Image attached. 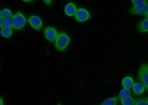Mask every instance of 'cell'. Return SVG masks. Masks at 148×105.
Segmentation results:
<instances>
[{
    "mask_svg": "<svg viewBox=\"0 0 148 105\" xmlns=\"http://www.w3.org/2000/svg\"><path fill=\"white\" fill-rule=\"evenodd\" d=\"M70 41L69 37L64 32H61L58 35L56 40L55 45L56 48L60 51L65 50Z\"/></svg>",
    "mask_w": 148,
    "mask_h": 105,
    "instance_id": "obj_1",
    "label": "cell"
},
{
    "mask_svg": "<svg viewBox=\"0 0 148 105\" xmlns=\"http://www.w3.org/2000/svg\"><path fill=\"white\" fill-rule=\"evenodd\" d=\"M12 28L16 30L23 29L25 24V18L20 12H17L12 17Z\"/></svg>",
    "mask_w": 148,
    "mask_h": 105,
    "instance_id": "obj_2",
    "label": "cell"
},
{
    "mask_svg": "<svg viewBox=\"0 0 148 105\" xmlns=\"http://www.w3.org/2000/svg\"><path fill=\"white\" fill-rule=\"evenodd\" d=\"M44 33L46 39L51 43L55 41L59 35L56 29L50 26L44 28Z\"/></svg>",
    "mask_w": 148,
    "mask_h": 105,
    "instance_id": "obj_3",
    "label": "cell"
},
{
    "mask_svg": "<svg viewBox=\"0 0 148 105\" xmlns=\"http://www.w3.org/2000/svg\"><path fill=\"white\" fill-rule=\"evenodd\" d=\"M139 81L145 86L148 91V72L142 67H140L137 73Z\"/></svg>",
    "mask_w": 148,
    "mask_h": 105,
    "instance_id": "obj_4",
    "label": "cell"
},
{
    "mask_svg": "<svg viewBox=\"0 0 148 105\" xmlns=\"http://www.w3.org/2000/svg\"><path fill=\"white\" fill-rule=\"evenodd\" d=\"M90 14L88 10L80 8L76 10L75 14V19L78 22H84L89 19Z\"/></svg>",
    "mask_w": 148,
    "mask_h": 105,
    "instance_id": "obj_5",
    "label": "cell"
},
{
    "mask_svg": "<svg viewBox=\"0 0 148 105\" xmlns=\"http://www.w3.org/2000/svg\"><path fill=\"white\" fill-rule=\"evenodd\" d=\"M148 11V2L137 6H134L129 10L131 14H144L145 15Z\"/></svg>",
    "mask_w": 148,
    "mask_h": 105,
    "instance_id": "obj_6",
    "label": "cell"
},
{
    "mask_svg": "<svg viewBox=\"0 0 148 105\" xmlns=\"http://www.w3.org/2000/svg\"><path fill=\"white\" fill-rule=\"evenodd\" d=\"M28 22L35 29L40 30L42 28V21L39 17L35 15L32 16L29 18Z\"/></svg>",
    "mask_w": 148,
    "mask_h": 105,
    "instance_id": "obj_7",
    "label": "cell"
},
{
    "mask_svg": "<svg viewBox=\"0 0 148 105\" xmlns=\"http://www.w3.org/2000/svg\"><path fill=\"white\" fill-rule=\"evenodd\" d=\"M76 10V6L72 3H69L65 6V12L68 16H72L75 15Z\"/></svg>",
    "mask_w": 148,
    "mask_h": 105,
    "instance_id": "obj_8",
    "label": "cell"
},
{
    "mask_svg": "<svg viewBox=\"0 0 148 105\" xmlns=\"http://www.w3.org/2000/svg\"><path fill=\"white\" fill-rule=\"evenodd\" d=\"M132 88L133 92L137 95H140L143 94L146 89L145 86L140 83H134Z\"/></svg>",
    "mask_w": 148,
    "mask_h": 105,
    "instance_id": "obj_9",
    "label": "cell"
},
{
    "mask_svg": "<svg viewBox=\"0 0 148 105\" xmlns=\"http://www.w3.org/2000/svg\"><path fill=\"white\" fill-rule=\"evenodd\" d=\"M137 29L140 33L148 32V19H144L138 24Z\"/></svg>",
    "mask_w": 148,
    "mask_h": 105,
    "instance_id": "obj_10",
    "label": "cell"
},
{
    "mask_svg": "<svg viewBox=\"0 0 148 105\" xmlns=\"http://www.w3.org/2000/svg\"><path fill=\"white\" fill-rule=\"evenodd\" d=\"M134 84L133 79L129 77H124L121 82L122 86L125 89L131 88Z\"/></svg>",
    "mask_w": 148,
    "mask_h": 105,
    "instance_id": "obj_11",
    "label": "cell"
},
{
    "mask_svg": "<svg viewBox=\"0 0 148 105\" xmlns=\"http://www.w3.org/2000/svg\"><path fill=\"white\" fill-rule=\"evenodd\" d=\"M119 97H113V98H108L106 100L100 105H116L119 100Z\"/></svg>",
    "mask_w": 148,
    "mask_h": 105,
    "instance_id": "obj_12",
    "label": "cell"
},
{
    "mask_svg": "<svg viewBox=\"0 0 148 105\" xmlns=\"http://www.w3.org/2000/svg\"><path fill=\"white\" fill-rule=\"evenodd\" d=\"M1 33L3 37L8 38L11 36L12 31L10 28L4 27L1 29Z\"/></svg>",
    "mask_w": 148,
    "mask_h": 105,
    "instance_id": "obj_13",
    "label": "cell"
},
{
    "mask_svg": "<svg viewBox=\"0 0 148 105\" xmlns=\"http://www.w3.org/2000/svg\"><path fill=\"white\" fill-rule=\"evenodd\" d=\"M1 16L4 20L12 18V13L10 10L5 8L1 12Z\"/></svg>",
    "mask_w": 148,
    "mask_h": 105,
    "instance_id": "obj_14",
    "label": "cell"
},
{
    "mask_svg": "<svg viewBox=\"0 0 148 105\" xmlns=\"http://www.w3.org/2000/svg\"><path fill=\"white\" fill-rule=\"evenodd\" d=\"M121 102L122 105H134V99L130 96L121 99Z\"/></svg>",
    "mask_w": 148,
    "mask_h": 105,
    "instance_id": "obj_15",
    "label": "cell"
},
{
    "mask_svg": "<svg viewBox=\"0 0 148 105\" xmlns=\"http://www.w3.org/2000/svg\"><path fill=\"white\" fill-rule=\"evenodd\" d=\"M131 94L130 90L129 89L125 88L120 92L119 95V99H121L123 98H126L130 96Z\"/></svg>",
    "mask_w": 148,
    "mask_h": 105,
    "instance_id": "obj_16",
    "label": "cell"
},
{
    "mask_svg": "<svg viewBox=\"0 0 148 105\" xmlns=\"http://www.w3.org/2000/svg\"><path fill=\"white\" fill-rule=\"evenodd\" d=\"M134 105H148V102L146 98H136L134 99Z\"/></svg>",
    "mask_w": 148,
    "mask_h": 105,
    "instance_id": "obj_17",
    "label": "cell"
},
{
    "mask_svg": "<svg viewBox=\"0 0 148 105\" xmlns=\"http://www.w3.org/2000/svg\"><path fill=\"white\" fill-rule=\"evenodd\" d=\"M131 1L134 6L143 4L147 2L146 0H132Z\"/></svg>",
    "mask_w": 148,
    "mask_h": 105,
    "instance_id": "obj_18",
    "label": "cell"
},
{
    "mask_svg": "<svg viewBox=\"0 0 148 105\" xmlns=\"http://www.w3.org/2000/svg\"><path fill=\"white\" fill-rule=\"evenodd\" d=\"M12 19H9L5 21L4 26L5 27L11 28L12 27Z\"/></svg>",
    "mask_w": 148,
    "mask_h": 105,
    "instance_id": "obj_19",
    "label": "cell"
},
{
    "mask_svg": "<svg viewBox=\"0 0 148 105\" xmlns=\"http://www.w3.org/2000/svg\"><path fill=\"white\" fill-rule=\"evenodd\" d=\"M0 18H1V24H0V27H3L4 26V25L5 22V20L1 16L0 17Z\"/></svg>",
    "mask_w": 148,
    "mask_h": 105,
    "instance_id": "obj_20",
    "label": "cell"
},
{
    "mask_svg": "<svg viewBox=\"0 0 148 105\" xmlns=\"http://www.w3.org/2000/svg\"><path fill=\"white\" fill-rule=\"evenodd\" d=\"M141 66L144 68V69H146V70L148 72V64H143Z\"/></svg>",
    "mask_w": 148,
    "mask_h": 105,
    "instance_id": "obj_21",
    "label": "cell"
},
{
    "mask_svg": "<svg viewBox=\"0 0 148 105\" xmlns=\"http://www.w3.org/2000/svg\"><path fill=\"white\" fill-rule=\"evenodd\" d=\"M45 3L47 5L50 6L51 4V1H44Z\"/></svg>",
    "mask_w": 148,
    "mask_h": 105,
    "instance_id": "obj_22",
    "label": "cell"
},
{
    "mask_svg": "<svg viewBox=\"0 0 148 105\" xmlns=\"http://www.w3.org/2000/svg\"><path fill=\"white\" fill-rule=\"evenodd\" d=\"M145 16L146 17V19H148V11L145 14Z\"/></svg>",
    "mask_w": 148,
    "mask_h": 105,
    "instance_id": "obj_23",
    "label": "cell"
},
{
    "mask_svg": "<svg viewBox=\"0 0 148 105\" xmlns=\"http://www.w3.org/2000/svg\"><path fill=\"white\" fill-rule=\"evenodd\" d=\"M1 105H3V102L2 100V99H1Z\"/></svg>",
    "mask_w": 148,
    "mask_h": 105,
    "instance_id": "obj_24",
    "label": "cell"
},
{
    "mask_svg": "<svg viewBox=\"0 0 148 105\" xmlns=\"http://www.w3.org/2000/svg\"><path fill=\"white\" fill-rule=\"evenodd\" d=\"M24 2H30L31 1H23Z\"/></svg>",
    "mask_w": 148,
    "mask_h": 105,
    "instance_id": "obj_25",
    "label": "cell"
},
{
    "mask_svg": "<svg viewBox=\"0 0 148 105\" xmlns=\"http://www.w3.org/2000/svg\"><path fill=\"white\" fill-rule=\"evenodd\" d=\"M57 105H61V104H60V103H58V104Z\"/></svg>",
    "mask_w": 148,
    "mask_h": 105,
    "instance_id": "obj_26",
    "label": "cell"
},
{
    "mask_svg": "<svg viewBox=\"0 0 148 105\" xmlns=\"http://www.w3.org/2000/svg\"><path fill=\"white\" fill-rule=\"evenodd\" d=\"M146 98L147 100V102H148V97H147V98Z\"/></svg>",
    "mask_w": 148,
    "mask_h": 105,
    "instance_id": "obj_27",
    "label": "cell"
}]
</instances>
